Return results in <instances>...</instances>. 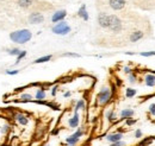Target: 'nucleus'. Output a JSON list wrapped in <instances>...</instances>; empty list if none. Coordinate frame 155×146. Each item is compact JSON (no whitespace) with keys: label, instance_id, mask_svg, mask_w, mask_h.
<instances>
[{"label":"nucleus","instance_id":"1","mask_svg":"<svg viewBox=\"0 0 155 146\" xmlns=\"http://www.w3.org/2000/svg\"><path fill=\"white\" fill-rule=\"evenodd\" d=\"M31 38H32V32L28 29L17 30V31H13V32L10 33V39L13 43H17V44H25Z\"/></svg>","mask_w":155,"mask_h":146},{"label":"nucleus","instance_id":"2","mask_svg":"<svg viewBox=\"0 0 155 146\" xmlns=\"http://www.w3.org/2000/svg\"><path fill=\"white\" fill-rule=\"evenodd\" d=\"M111 99H112V91H111L110 88H107V87L101 88L100 91L98 93L97 101L100 106H105V105H107V103L111 101Z\"/></svg>","mask_w":155,"mask_h":146},{"label":"nucleus","instance_id":"3","mask_svg":"<svg viewBox=\"0 0 155 146\" xmlns=\"http://www.w3.org/2000/svg\"><path fill=\"white\" fill-rule=\"evenodd\" d=\"M51 31H53V33L58 35V36H66L72 31V27L66 21H60L51 27Z\"/></svg>","mask_w":155,"mask_h":146},{"label":"nucleus","instance_id":"4","mask_svg":"<svg viewBox=\"0 0 155 146\" xmlns=\"http://www.w3.org/2000/svg\"><path fill=\"white\" fill-rule=\"evenodd\" d=\"M122 29H123L122 20L116 14H110L109 16V30H111L115 33H118L122 31Z\"/></svg>","mask_w":155,"mask_h":146},{"label":"nucleus","instance_id":"5","mask_svg":"<svg viewBox=\"0 0 155 146\" xmlns=\"http://www.w3.org/2000/svg\"><path fill=\"white\" fill-rule=\"evenodd\" d=\"M82 135H84V131H82V128H78L73 134H71L69 137L66 138V143H67L69 146H75L80 141V138H81Z\"/></svg>","mask_w":155,"mask_h":146},{"label":"nucleus","instance_id":"6","mask_svg":"<svg viewBox=\"0 0 155 146\" xmlns=\"http://www.w3.org/2000/svg\"><path fill=\"white\" fill-rule=\"evenodd\" d=\"M44 21V16L39 12H32L29 16V23L30 24H42Z\"/></svg>","mask_w":155,"mask_h":146},{"label":"nucleus","instance_id":"7","mask_svg":"<svg viewBox=\"0 0 155 146\" xmlns=\"http://www.w3.org/2000/svg\"><path fill=\"white\" fill-rule=\"evenodd\" d=\"M98 24L103 29H109V14L101 12L98 14Z\"/></svg>","mask_w":155,"mask_h":146},{"label":"nucleus","instance_id":"8","mask_svg":"<svg viewBox=\"0 0 155 146\" xmlns=\"http://www.w3.org/2000/svg\"><path fill=\"white\" fill-rule=\"evenodd\" d=\"M123 139V133L120 132H115V133H110L106 135V140L112 144V143H117V141H120Z\"/></svg>","mask_w":155,"mask_h":146},{"label":"nucleus","instance_id":"9","mask_svg":"<svg viewBox=\"0 0 155 146\" xmlns=\"http://www.w3.org/2000/svg\"><path fill=\"white\" fill-rule=\"evenodd\" d=\"M110 7L115 11H120L125 6V0H109Z\"/></svg>","mask_w":155,"mask_h":146},{"label":"nucleus","instance_id":"10","mask_svg":"<svg viewBox=\"0 0 155 146\" xmlns=\"http://www.w3.org/2000/svg\"><path fill=\"white\" fill-rule=\"evenodd\" d=\"M67 16V12L64 10H60V11H56L53 17H51V21L53 23H60V21H63V19L66 18Z\"/></svg>","mask_w":155,"mask_h":146},{"label":"nucleus","instance_id":"11","mask_svg":"<svg viewBox=\"0 0 155 146\" xmlns=\"http://www.w3.org/2000/svg\"><path fill=\"white\" fill-rule=\"evenodd\" d=\"M15 119H16V121H17L19 125H21V126H26V125L29 124V118H28L26 115L21 114V113L15 114Z\"/></svg>","mask_w":155,"mask_h":146},{"label":"nucleus","instance_id":"12","mask_svg":"<svg viewBox=\"0 0 155 146\" xmlns=\"http://www.w3.org/2000/svg\"><path fill=\"white\" fill-rule=\"evenodd\" d=\"M80 124V116H79V113L74 112V115L68 120V125L71 128H77Z\"/></svg>","mask_w":155,"mask_h":146},{"label":"nucleus","instance_id":"13","mask_svg":"<svg viewBox=\"0 0 155 146\" xmlns=\"http://www.w3.org/2000/svg\"><path fill=\"white\" fill-rule=\"evenodd\" d=\"M78 16H79L80 18L84 19L85 21H87V20L90 19L88 12H87V10H86V5H81V6H80V8H79V11H78Z\"/></svg>","mask_w":155,"mask_h":146},{"label":"nucleus","instance_id":"14","mask_svg":"<svg viewBox=\"0 0 155 146\" xmlns=\"http://www.w3.org/2000/svg\"><path fill=\"white\" fill-rule=\"evenodd\" d=\"M134 110H131V108H124V110L120 112V114H119V116H120V119L122 120H127V119H129V118H131L133 115H134Z\"/></svg>","mask_w":155,"mask_h":146},{"label":"nucleus","instance_id":"15","mask_svg":"<svg viewBox=\"0 0 155 146\" xmlns=\"http://www.w3.org/2000/svg\"><path fill=\"white\" fill-rule=\"evenodd\" d=\"M143 32L142 31H140V30H137V31H134L131 35H130V42L131 43H136V42H138V40H141L142 38H143Z\"/></svg>","mask_w":155,"mask_h":146},{"label":"nucleus","instance_id":"16","mask_svg":"<svg viewBox=\"0 0 155 146\" xmlns=\"http://www.w3.org/2000/svg\"><path fill=\"white\" fill-rule=\"evenodd\" d=\"M144 83L147 87H154L155 86V75L154 74H148L144 77Z\"/></svg>","mask_w":155,"mask_h":146},{"label":"nucleus","instance_id":"17","mask_svg":"<svg viewBox=\"0 0 155 146\" xmlns=\"http://www.w3.org/2000/svg\"><path fill=\"white\" fill-rule=\"evenodd\" d=\"M106 119L109 122H115L117 120V114L114 110H110L106 112Z\"/></svg>","mask_w":155,"mask_h":146},{"label":"nucleus","instance_id":"18","mask_svg":"<svg viewBox=\"0 0 155 146\" xmlns=\"http://www.w3.org/2000/svg\"><path fill=\"white\" fill-rule=\"evenodd\" d=\"M154 139H155L154 137H147V138H143V139H142L136 146H150V144L153 143Z\"/></svg>","mask_w":155,"mask_h":146},{"label":"nucleus","instance_id":"19","mask_svg":"<svg viewBox=\"0 0 155 146\" xmlns=\"http://www.w3.org/2000/svg\"><path fill=\"white\" fill-rule=\"evenodd\" d=\"M17 4L19 7L23 8H28L34 4V0H17Z\"/></svg>","mask_w":155,"mask_h":146},{"label":"nucleus","instance_id":"20","mask_svg":"<svg viewBox=\"0 0 155 146\" xmlns=\"http://www.w3.org/2000/svg\"><path fill=\"white\" fill-rule=\"evenodd\" d=\"M45 96H47V94H45V89L44 88H38L36 90V95H35L36 100H45Z\"/></svg>","mask_w":155,"mask_h":146},{"label":"nucleus","instance_id":"21","mask_svg":"<svg viewBox=\"0 0 155 146\" xmlns=\"http://www.w3.org/2000/svg\"><path fill=\"white\" fill-rule=\"evenodd\" d=\"M19 99L21 102H34V99H32V95L31 94H26V93L20 94Z\"/></svg>","mask_w":155,"mask_h":146},{"label":"nucleus","instance_id":"22","mask_svg":"<svg viewBox=\"0 0 155 146\" xmlns=\"http://www.w3.org/2000/svg\"><path fill=\"white\" fill-rule=\"evenodd\" d=\"M51 58H53V56H51V55L42 56V57L37 58L36 61H34V63H35V64H41V63H45V62H49V61H50Z\"/></svg>","mask_w":155,"mask_h":146},{"label":"nucleus","instance_id":"23","mask_svg":"<svg viewBox=\"0 0 155 146\" xmlns=\"http://www.w3.org/2000/svg\"><path fill=\"white\" fill-rule=\"evenodd\" d=\"M136 89H134V88H127L125 89V96L128 97V99H133L134 96L136 95Z\"/></svg>","mask_w":155,"mask_h":146},{"label":"nucleus","instance_id":"24","mask_svg":"<svg viewBox=\"0 0 155 146\" xmlns=\"http://www.w3.org/2000/svg\"><path fill=\"white\" fill-rule=\"evenodd\" d=\"M85 106H86L85 100L80 99V100L77 102V105H75V110H74V112H79L80 110H84V108H85Z\"/></svg>","mask_w":155,"mask_h":146},{"label":"nucleus","instance_id":"25","mask_svg":"<svg viewBox=\"0 0 155 146\" xmlns=\"http://www.w3.org/2000/svg\"><path fill=\"white\" fill-rule=\"evenodd\" d=\"M20 52H21V50H19L18 48H13V49H8V50H7V54H8V55L16 56V57L19 55Z\"/></svg>","mask_w":155,"mask_h":146},{"label":"nucleus","instance_id":"26","mask_svg":"<svg viewBox=\"0 0 155 146\" xmlns=\"http://www.w3.org/2000/svg\"><path fill=\"white\" fill-rule=\"evenodd\" d=\"M25 56H26V51H25V50H21V52L17 56V61H16V63H15V64H18V63H19L20 61H21V59H23Z\"/></svg>","mask_w":155,"mask_h":146},{"label":"nucleus","instance_id":"27","mask_svg":"<svg viewBox=\"0 0 155 146\" xmlns=\"http://www.w3.org/2000/svg\"><path fill=\"white\" fill-rule=\"evenodd\" d=\"M134 137H135L136 139H142V137H143V132L138 128V129H136L135 133H134Z\"/></svg>","mask_w":155,"mask_h":146},{"label":"nucleus","instance_id":"28","mask_svg":"<svg viewBox=\"0 0 155 146\" xmlns=\"http://www.w3.org/2000/svg\"><path fill=\"white\" fill-rule=\"evenodd\" d=\"M61 57H80L79 54H75V52H64V54H62Z\"/></svg>","mask_w":155,"mask_h":146},{"label":"nucleus","instance_id":"29","mask_svg":"<svg viewBox=\"0 0 155 146\" xmlns=\"http://www.w3.org/2000/svg\"><path fill=\"white\" fill-rule=\"evenodd\" d=\"M136 80H137V76H136V74H135V73L129 74V82H130L131 84H133V83H135Z\"/></svg>","mask_w":155,"mask_h":146},{"label":"nucleus","instance_id":"30","mask_svg":"<svg viewBox=\"0 0 155 146\" xmlns=\"http://www.w3.org/2000/svg\"><path fill=\"white\" fill-rule=\"evenodd\" d=\"M140 55L142 57H152V56H155V51H144V52H141Z\"/></svg>","mask_w":155,"mask_h":146},{"label":"nucleus","instance_id":"31","mask_svg":"<svg viewBox=\"0 0 155 146\" xmlns=\"http://www.w3.org/2000/svg\"><path fill=\"white\" fill-rule=\"evenodd\" d=\"M136 122H137V120H136V119H131V118H129V119L125 120L127 126H133V125H135Z\"/></svg>","mask_w":155,"mask_h":146},{"label":"nucleus","instance_id":"32","mask_svg":"<svg viewBox=\"0 0 155 146\" xmlns=\"http://www.w3.org/2000/svg\"><path fill=\"white\" fill-rule=\"evenodd\" d=\"M148 110H149L150 115H153V116H155V103H150V106H149V108H148Z\"/></svg>","mask_w":155,"mask_h":146},{"label":"nucleus","instance_id":"33","mask_svg":"<svg viewBox=\"0 0 155 146\" xmlns=\"http://www.w3.org/2000/svg\"><path fill=\"white\" fill-rule=\"evenodd\" d=\"M10 129H11V128H10L8 125H5V126H2V127H1V133H2V134H7Z\"/></svg>","mask_w":155,"mask_h":146},{"label":"nucleus","instance_id":"34","mask_svg":"<svg viewBox=\"0 0 155 146\" xmlns=\"http://www.w3.org/2000/svg\"><path fill=\"white\" fill-rule=\"evenodd\" d=\"M110 146H127V144H125L123 140H120V141H117V143H112V144H110Z\"/></svg>","mask_w":155,"mask_h":146},{"label":"nucleus","instance_id":"35","mask_svg":"<svg viewBox=\"0 0 155 146\" xmlns=\"http://www.w3.org/2000/svg\"><path fill=\"white\" fill-rule=\"evenodd\" d=\"M58 89V86H54V87L51 88V96H56Z\"/></svg>","mask_w":155,"mask_h":146},{"label":"nucleus","instance_id":"36","mask_svg":"<svg viewBox=\"0 0 155 146\" xmlns=\"http://www.w3.org/2000/svg\"><path fill=\"white\" fill-rule=\"evenodd\" d=\"M18 73H19V70H6V74H7V75H11V76L17 75Z\"/></svg>","mask_w":155,"mask_h":146},{"label":"nucleus","instance_id":"37","mask_svg":"<svg viewBox=\"0 0 155 146\" xmlns=\"http://www.w3.org/2000/svg\"><path fill=\"white\" fill-rule=\"evenodd\" d=\"M123 70H124V73L128 74V75H129V74L133 73V69H131L130 67H124V68H123Z\"/></svg>","mask_w":155,"mask_h":146},{"label":"nucleus","instance_id":"38","mask_svg":"<svg viewBox=\"0 0 155 146\" xmlns=\"http://www.w3.org/2000/svg\"><path fill=\"white\" fill-rule=\"evenodd\" d=\"M71 95H72V93H71V91H66V93L63 94V96H64V97H69Z\"/></svg>","mask_w":155,"mask_h":146},{"label":"nucleus","instance_id":"39","mask_svg":"<svg viewBox=\"0 0 155 146\" xmlns=\"http://www.w3.org/2000/svg\"><path fill=\"white\" fill-rule=\"evenodd\" d=\"M0 1H2V0H0Z\"/></svg>","mask_w":155,"mask_h":146},{"label":"nucleus","instance_id":"40","mask_svg":"<svg viewBox=\"0 0 155 146\" xmlns=\"http://www.w3.org/2000/svg\"><path fill=\"white\" fill-rule=\"evenodd\" d=\"M45 146H48V145H45Z\"/></svg>","mask_w":155,"mask_h":146}]
</instances>
